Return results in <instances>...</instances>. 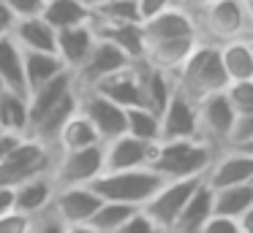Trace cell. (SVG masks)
Returning a JSON list of instances; mask_svg holds the SVG:
<instances>
[{"mask_svg":"<svg viewBox=\"0 0 253 233\" xmlns=\"http://www.w3.org/2000/svg\"><path fill=\"white\" fill-rule=\"evenodd\" d=\"M248 184H251V187H253V173H251V182H248Z\"/></svg>","mask_w":253,"mask_h":233,"instance_id":"54","label":"cell"},{"mask_svg":"<svg viewBox=\"0 0 253 233\" xmlns=\"http://www.w3.org/2000/svg\"><path fill=\"white\" fill-rule=\"evenodd\" d=\"M245 14H248V25H251V38H253V0H245Z\"/></svg>","mask_w":253,"mask_h":233,"instance_id":"48","label":"cell"},{"mask_svg":"<svg viewBox=\"0 0 253 233\" xmlns=\"http://www.w3.org/2000/svg\"><path fill=\"white\" fill-rule=\"evenodd\" d=\"M136 68H139V84H142V106L161 117V111L166 108L171 92H174V79L166 70L150 68L147 63H136Z\"/></svg>","mask_w":253,"mask_h":233,"instance_id":"21","label":"cell"},{"mask_svg":"<svg viewBox=\"0 0 253 233\" xmlns=\"http://www.w3.org/2000/svg\"><path fill=\"white\" fill-rule=\"evenodd\" d=\"M229 149H240V152H245V155L253 157V141H245V144H240V146H229Z\"/></svg>","mask_w":253,"mask_h":233,"instance_id":"49","label":"cell"},{"mask_svg":"<svg viewBox=\"0 0 253 233\" xmlns=\"http://www.w3.org/2000/svg\"><path fill=\"white\" fill-rule=\"evenodd\" d=\"M218 54H220V65H223V73L229 81L253 79V52H251V41L248 38L220 43Z\"/></svg>","mask_w":253,"mask_h":233,"instance_id":"27","label":"cell"},{"mask_svg":"<svg viewBox=\"0 0 253 233\" xmlns=\"http://www.w3.org/2000/svg\"><path fill=\"white\" fill-rule=\"evenodd\" d=\"M95 35L109 41L117 46L131 63H142L144 60V33L142 22H131V25H93Z\"/></svg>","mask_w":253,"mask_h":233,"instance_id":"22","label":"cell"},{"mask_svg":"<svg viewBox=\"0 0 253 233\" xmlns=\"http://www.w3.org/2000/svg\"><path fill=\"white\" fill-rule=\"evenodd\" d=\"M30 231H33V217L19 214V211L0 214V233H30Z\"/></svg>","mask_w":253,"mask_h":233,"instance_id":"37","label":"cell"},{"mask_svg":"<svg viewBox=\"0 0 253 233\" xmlns=\"http://www.w3.org/2000/svg\"><path fill=\"white\" fill-rule=\"evenodd\" d=\"M66 233H95V231L90 225H74V228H68Z\"/></svg>","mask_w":253,"mask_h":233,"instance_id":"50","label":"cell"},{"mask_svg":"<svg viewBox=\"0 0 253 233\" xmlns=\"http://www.w3.org/2000/svg\"><path fill=\"white\" fill-rule=\"evenodd\" d=\"M193 22L199 30V41L215 43V46L251 38V25H248L242 0H215L199 14H193Z\"/></svg>","mask_w":253,"mask_h":233,"instance_id":"4","label":"cell"},{"mask_svg":"<svg viewBox=\"0 0 253 233\" xmlns=\"http://www.w3.org/2000/svg\"><path fill=\"white\" fill-rule=\"evenodd\" d=\"M196 43H199V35L169 38V41L147 43V46H144V60L142 63H147L150 68L166 70V73H177V68L188 60V54L196 49Z\"/></svg>","mask_w":253,"mask_h":233,"instance_id":"19","label":"cell"},{"mask_svg":"<svg viewBox=\"0 0 253 233\" xmlns=\"http://www.w3.org/2000/svg\"><path fill=\"white\" fill-rule=\"evenodd\" d=\"M210 217H212V190L202 182L196 193L188 198V203L182 206V211L177 214L169 233H199Z\"/></svg>","mask_w":253,"mask_h":233,"instance_id":"24","label":"cell"},{"mask_svg":"<svg viewBox=\"0 0 253 233\" xmlns=\"http://www.w3.org/2000/svg\"><path fill=\"white\" fill-rule=\"evenodd\" d=\"M242 3H245V0H242Z\"/></svg>","mask_w":253,"mask_h":233,"instance_id":"55","label":"cell"},{"mask_svg":"<svg viewBox=\"0 0 253 233\" xmlns=\"http://www.w3.org/2000/svg\"><path fill=\"white\" fill-rule=\"evenodd\" d=\"M126 133L147 144H158L161 141V117L144 106L126 108Z\"/></svg>","mask_w":253,"mask_h":233,"instance_id":"32","label":"cell"},{"mask_svg":"<svg viewBox=\"0 0 253 233\" xmlns=\"http://www.w3.org/2000/svg\"><path fill=\"white\" fill-rule=\"evenodd\" d=\"M55 193H57V187L52 182V173H39V176L22 182L19 187H14V211L36 220V217L44 214L52 206Z\"/></svg>","mask_w":253,"mask_h":233,"instance_id":"16","label":"cell"},{"mask_svg":"<svg viewBox=\"0 0 253 233\" xmlns=\"http://www.w3.org/2000/svg\"><path fill=\"white\" fill-rule=\"evenodd\" d=\"M0 130L14 135H28L30 130V111H28V98L8 92L0 98Z\"/></svg>","mask_w":253,"mask_h":233,"instance_id":"31","label":"cell"},{"mask_svg":"<svg viewBox=\"0 0 253 233\" xmlns=\"http://www.w3.org/2000/svg\"><path fill=\"white\" fill-rule=\"evenodd\" d=\"M79 111L90 119V125L95 128L101 144H106V141L126 133V108L106 100L98 92H93V90L79 92Z\"/></svg>","mask_w":253,"mask_h":233,"instance_id":"10","label":"cell"},{"mask_svg":"<svg viewBox=\"0 0 253 233\" xmlns=\"http://www.w3.org/2000/svg\"><path fill=\"white\" fill-rule=\"evenodd\" d=\"M66 231H68V225L52 211V206H49L44 214H39L33 220V231L30 233H66Z\"/></svg>","mask_w":253,"mask_h":233,"instance_id":"38","label":"cell"},{"mask_svg":"<svg viewBox=\"0 0 253 233\" xmlns=\"http://www.w3.org/2000/svg\"><path fill=\"white\" fill-rule=\"evenodd\" d=\"M196 117H199V138L204 144H210L215 152H223L229 146L231 130H234L237 122V114L231 111L223 92H215V95H207L204 100H199Z\"/></svg>","mask_w":253,"mask_h":233,"instance_id":"8","label":"cell"},{"mask_svg":"<svg viewBox=\"0 0 253 233\" xmlns=\"http://www.w3.org/2000/svg\"><path fill=\"white\" fill-rule=\"evenodd\" d=\"M136 211V206H126V203H112V200H101V206L95 209V214L90 217L87 225L95 233H115L128 217Z\"/></svg>","mask_w":253,"mask_h":233,"instance_id":"34","label":"cell"},{"mask_svg":"<svg viewBox=\"0 0 253 233\" xmlns=\"http://www.w3.org/2000/svg\"><path fill=\"white\" fill-rule=\"evenodd\" d=\"M101 144L95 128L90 125V119L82 111H77L66 125H63L60 135L55 141V155L57 152H71V149H84V146H95Z\"/></svg>","mask_w":253,"mask_h":233,"instance_id":"29","label":"cell"},{"mask_svg":"<svg viewBox=\"0 0 253 233\" xmlns=\"http://www.w3.org/2000/svg\"><path fill=\"white\" fill-rule=\"evenodd\" d=\"M14 211V187H0V214Z\"/></svg>","mask_w":253,"mask_h":233,"instance_id":"45","label":"cell"},{"mask_svg":"<svg viewBox=\"0 0 253 233\" xmlns=\"http://www.w3.org/2000/svg\"><path fill=\"white\" fill-rule=\"evenodd\" d=\"M248 41H251V52H253V38H248Z\"/></svg>","mask_w":253,"mask_h":233,"instance_id":"53","label":"cell"},{"mask_svg":"<svg viewBox=\"0 0 253 233\" xmlns=\"http://www.w3.org/2000/svg\"><path fill=\"white\" fill-rule=\"evenodd\" d=\"M17 16H39L46 0H3Z\"/></svg>","mask_w":253,"mask_h":233,"instance_id":"41","label":"cell"},{"mask_svg":"<svg viewBox=\"0 0 253 233\" xmlns=\"http://www.w3.org/2000/svg\"><path fill=\"white\" fill-rule=\"evenodd\" d=\"M49 173L57 190L60 187H90L104 173V144L71 149V152H57Z\"/></svg>","mask_w":253,"mask_h":233,"instance_id":"5","label":"cell"},{"mask_svg":"<svg viewBox=\"0 0 253 233\" xmlns=\"http://www.w3.org/2000/svg\"><path fill=\"white\" fill-rule=\"evenodd\" d=\"M237 225H240V233H253V206L242 217H237Z\"/></svg>","mask_w":253,"mask_h":233,"instance_id":"47","label":"cell"},{"mask_svg":"<svg viewBox=\"0 0 253 233\" xmlns=\"http://www.w3.org/2000/svg\"><path fill=\"white\" fill-rule=\"evenodd\" d=\"M0 81L8 92L28 98V87H25V52L14 43L11 35L0 38Z\"/></svg>","mask_w":253,"mask_h":233,"instance_id":"26","label":"cell"},{"mask_svg":"<svg viewBox=\"0 0 253 233\" xmlns=\"http://www.w3.org/2000/svg\"><path fill=\"white\" fill-rule=\"evenodd\" d=\"M199 138L196 103H191L182 92H171L166 108L161 111V141H188Z\"/></svg>","mask_w":253,"mask_h":233,"instance_id":"12","label":"cell"},{"mask_svg":"<svg viewBox=\"0 0 253 233\" xmlns=\"http://www.w3.org/2000/svg\"><path fill=\"white\" fill-rule=\"evenodd\" d=\"M90 8H93V25H131V22H142L136 0H109V3L90 5Z\"/></svg>","mask_w":253,"mask_h":233,"instance_id":"33","label":"cell"},{"mask_svg":"<svg viewBox=\"0 0 253 233\" xmlns=\"http://www.w3.org/2000/svg\"><path fill=\"white\" fill-rule=\"evenodd\" d=\"M22 138H25V135H14V133H3V130H0V163L11 155L14 146H17Z\"/></svg>","mask_w":253,"mask_h":233,"instance_id":"44","label":"cell"},{"mask_svg":"<svg viewBox=\"0 0 253 233\" xmlns=\"http://www.w3.org/2000/svg\"><path fill=\"white\" fill-rule=\"evenodd\" d=\"M223 98L229 100V106H231V111L237 114V119L253 114V79L229 81L226 90H223Z\"/></svg>","mask_w":253,"mask_h":233,"instance_id":"35","label":"cell"},{"mask_svg":"<svg viewBox=\"0 0 253 233\" xmlns=\"http://www.w3.org/2000/svg\"><path fill=\"white\" fill-rule=\"evenodd\" d=\"M98 206H101V198L90 187H60L52 198V211L68 228L87 225Z\"/></svg>","mask_w":253,"mask_h":233,"instance_id":"14","label":"cell"},{"mask_svg":"<svg viewBox=\"0 0 253 233\" xmlns=\"http://www.w3.org/2000/svg\"><path fill=\"white\" fill-rule=\"evenodd\" d=\"M71 90H74V73H71V70H66V73L55 76V79L46 81V84L36 87V90L28 95L30 128H33V125L39 122V119L44 117V114L49 111L52 106H57V103H60V100H63V98H66ZM28 133H30V130H28Z\"/></svg>","mask_w":253,"mask_h":233,"instance_id":"23","label":"cell"},{"mask_svg":"<svg viewBox=\"0 0 253 233\" xmlns=\"http://www.w3.org/2000/svg\"><path fill=\"white\" fill-rule=\"evenodd\" d=\"M142 33H144V46L155 41H169V38L199 35L193 16L185 8H180V5H171V8L150 16V19H142Z\"/></svg>","mask_w":253,"mask_h":233,"instance_id":"15","label":"cell"},{"mask_svg":"<svg viewBox=\"0 0 253 233\" xmlns=\"http://www.w3.org/2000/svg\"><path fill=\"white\" fill-rule=\"evenodd\" d=\"M128 65H131V60H128L120 49L112 46V43L104 41V38H98L95 46H93V52H90V57L84 60L77 70H71L74 73V87H77L79 92H87V90H93L95 84H101L104 79H109L112 73L128 68Z\"/></svg>","mask_w":253,"mask_h":233,"instance_id":"9","label":"cell"},{"mask_svg":"<svg viewBox=\"0 0 253 233\" xmlns=\"http://www.w3.org/2000/svg\"><path fill=\"white\" fill-rule=\"evenodd\" d=\"M202 182H204V176H196V179H169V182L161 184L158 193H155L153 198L142 206V211L164 233H169L171 225H174V220H177V214L182 211V206L188 203V198L196 193V187Z\"/></svg>","mask_w":253,"mask_h":233,"instance_id":"7","label":"cell"},{"mask_svg":"<svg viewBox=\"0 0 253 233\" xmlns=\"http://www.w3.org/2000/svg\"><path fill=\"white\" fill-rule=\"evenodd\" d=\"M39 16L52 30H66V27L93 22V8L84 0H46Z\"/></svg>","mask_w":253,"mask_h":233,"instance_id":"25","label":"cell"},{"mask_svg":"<svg viewBox=\"0 0 253 233\" xmlns=\"http://www.w3.org/2000/svg\"><path fill=\"white\" fill-rule=\"evenodd\" d=\"M245 141H253V114L248 117H240L234 122V130H231V138H229V146H240ZM226 146V149H229Z\"/></svg>","mask_w":253,"mask_h":233,"instance_id":"39","label":"cell"},{"mask_svg":"<svg viewBox=\"0 0 253 233\" xmlns=\"http://www.w3.org/2000/svg\"><path fill=\"white\" fill-rule=\"evenodd\" d=\"M66 63L57 57L55 52H25V87H28V95L36 87L52 81L55 76L66 73Z\"/></svg>","mask_w":253,"mask_h":233,"instance_id":"28","label":"cell"},{"mask_svg":"<svg viewBox=\"0 0 253 233\" xmlns=\"http://www.w3.org/2000/svg\"><path fill=\"white\" fill-rule=\"evenodd\" d=\"M93 92H98V95H104L106 100L117 103L120 108L142 106V84H139V68H136V63H131L128 68L117 70V73H112L109 79H104L101 84H95Z\"/></svg>","mask_w":253,"mask_h":233,"instance_id":"17","label":"cell"},{"mask_svg":"<svg viewBox=\"0 0 253 233\" xmlns=\"http://www.w3.org/2000/svg\"><path fill=\"white\" fill-rule=\"evenodd\" d=\"M166 179L158 176L153 168H133V171H109L101 173L90 190L98 195L101 200H112V203H126L142 209L150 198L161 190Z\"/></svg>","mask_w":253,"mask_h":233,"instance_id":"3","label":"cell"},{"mask_svg":"<svg viewBox=\"0 0 253 233\" xmlns=\"http://www.w3.org/2000/svg\"><path fill=\"white\" fill-rule=\"evenodd\" d=\"M171 5H177V0H136V8H139V16H142V19H150V16L171 8Z\"/></svg>","mask_w":253,"mask_h":233,"instance_id":"42","label":"cell"},{"mask_svg":"<svg viewBox=\"0 0 253 233\" xmlns=\"http://www.w3.org/2000/svg\"><path fill=\"white\" fill-rule=\"evenodd\" d=\"M218 152L202 138H188V141H158L153 155V168L158 176L169 179H196L204 176L207 168L212 166Z\"/></svg>","mask_w":253,"mask_h":233,"instance_id":"2","label":"cell"},{"mask_svg":"<svg viewBox=\"0 0 253 233\" xmlns=\"http://www.w3.org/2000/svg\"><path fill=\"white\" fill-rule=\"evenodd\" d=\"M6 95V87H3V81H0V98Z\"/></svg>","mask_w":253,"mask_h":233,"instance_id":"52","label":"cell"},{"mask_svg":"<svg viewBox=\"0 0 253 233\" xmlns=\"http://www.w3.org/2000/svg\"><path fill=\"white\" fill-rule=\"evenodd\" d=\"M199 233H240V225H237V220L212 214L207 222H204V228Z\"/></svg>","mask_w":253,"mask_h":233,"instance_id":"40","label":"cell"},{"mask_svg":"<svg viewBox=\"0 0 253 233\" xmlns=\"http://www.w3.org/2000/svg\"><path fill=\"white\" fill-rule=\"evenodd\" d=\"M115 233H164V231H161V228L155 225V222L150 220V217L144 214L142 209H136L120 228H117Z\"/></svg>","mask_w":253,"mask_h":233,"instance_id":"36","label":"cell"},{"mask_svg":"<svg viewBox=\"0 0 253 233\" xmlns=\"http://www.w3.org/2000/svg\"><path fill=\"white\" fill-rule=\"evenodd\" d=\"M95 41H98V35L93 30V22L77 25V27H66V30H57V49L55 52L66 63L68 70H77L90 57Z\"/></svg>","mask_w":253,"mask_h":233,"instance_id":"18","label":"cell"},{"mask_svg":"<svg viewBox=\"0 0 253 233\" xmlns=\"http://www.w3.org/2000/svg\"><path fill=\"white\" fill-rule=\"evenodd\" d=\"M171 79H174V90L182 92L191 103H199L207 95H215V92H223L226 84H229L223 65H220L218 46L207 41L196 43V49L177 68V73H171Z\"/></svg>","mask_w":253,"mask_h":233,"instance_id":"1","label":"cell"},{"mask_svg":"<svg viewBox=\"0 0 253 233\" xmlns=\"http://www.w3.org/2000/svg\"><path fill=\"white\" fill-rule=\"evenodd\" d=\"M87 5H101V3H109V0H84Z\"/></svg>","mask_w":253,"mask_h":233,"instance_id":"51","label":"cell"},{"mask_svg":"<svg viewBox=\"0 0 253 233\" xmlns=\"http://www.w3.org/2000/svg\"><path fill=\"white\" fill-rule=\"evenodd\" d=\"M253 173V157L240 149H223L215 155L212 166L204 173V184L210 190L220 187H237V184H248Z\"/></svg>","mask_w":253,"mask_h":233,"instance_id":"13","label":"cell"},{"mask_svg":"<svg viewBox=\"0 0 253 233\" xmlns=\"http://www.w3.org/2000/svg\"><path fill=\"white\" fill-rule=\"evenodd\" d=\"M14 25H17V14H14V11L8 8V5L3 3V0H0V38L11 35Z\"/></svg>","mask_w":253,"mask_h":233,"instance_id":"43","label":"cell"},{"mask_svg":"<svg viewBox=\"0 0 253 233\" xmlns=\"http://www.w3.org/2000/svg\"><path fill=\"white\" fill-rule=\"evenodd\" d=\"M253 206V187L251 184H237V187L212 190V214L237 220Z\"/></svg>","mask_w":253,"mask_h":233,"instance_id":"30","label":"cell"},{"mask_svg":"<svg viewBox=\"0 0 253 233\" xmlns=\"http://www.w3.org/2000/svg\"><path fill=\"white\" fill-rule=\"evenodd\" d=\"M155 155V144L139 141L123 133L104 144V173L109 171H133V168H150Z\"/></svg>","mask_w":253,"mask_h":233,"instance_id":"11","label":"cell"},{"mask_svg":"<svg viewBox=\"0 0 253 233\" xmlns=\"http://www.w3.org/2000/svg\"><path fill=\"white\" fill-rule=\"evenodd\" d=\"M11 38L22 52H55L57 49V30H52L41 16H17Z\"/></svg>","mask_w":253,"mask_h":233,"instance_id":"20","label":"cell"},{"mask_svg":"<svg viewBox=\"0 0 253 233\" xmlns=\"http://www.w3.org/2000/svg\"><path fill=\"white\" fill-rule=\"evenodd\" d=\"M210 3H215V0H177V5H180V8H185L191 16L199 14L202 8H207Z\"/></svg>","mask_w":253,"mask_h":233,"instance_id":"46","label":"cell"},{"mask_svg":"<svg viewBox=\"0 0 253 233\" xmlns=\"http://www.w3.org/2000/svg\"><path fill=\"white\" fill-rule=\"evenodd\" d=\"M52 163H55V152L25 135L14 146L11 155L0 163V187H19L22 182L39 176V173H49Z\"/></svg>","mask_w":253,"mask_h":233,"instance_id":"6","label":"cell"}]
</instances>
